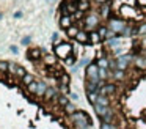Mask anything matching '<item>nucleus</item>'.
Listing matches in <instances>:
<instances>
[{"mask_svg":"<svg viewBox=\"0 0 146 129\" xmlns=\"http://www.w3.org/2000/svg\"><path fill=\"white\" fill-rule=\"evenodd\" d=\"M71 120H72L76 129H82V128H86V126H91V120H90V116L86 115L85 112H82V110H77V112L71 116Z\"/></svg>","mask_w":146,"mask_h":129,"instance_id":"obj_1","label":"nucleus"},{"mask_svg":"<svg viewBox=\"0 0 146 129\" xmlns=\"http://www.w3.org/2000/svg\"><path fill=\"white\" fill-rule=\"evenodd\" d=\"M54 53L58 57V58L66 60L69 55H72V46L69 43H60L54 47Z\"/></svg>","mask_w":146,"mask_h":129,"instance_id":"obj_2","label":"nucleus"},{"mask_svg":"<svg viewBox=\"0 0 146 129\" xmlns=\"http://www.w3.org/2000/svg\"><path fill=\"white\" fill-rule=\"evenodd\" d=\"M99 22H101V16H99L98 13H90V14L85 17V30L88 31V33L93 31L94 28L98 30Z\"/></svg>","mask_w":146,"mask_h":129,"instance_id":"obj_3","label":"nucleus"},{"mask_svg":"<svg viewBox=\"0 0 146 129\" xmlns=\"http://www.w3.org/2000/svg\"><path fill=\"white\" fill-rule=\"evenodd\" d=\"M108 30H111L113 33L116 35H121L123 30L127 27V22L123 21V19H108Z\"/></svg>","mask_w":146,"mask_h":129,"instance_id":"obj_4","label":"nucleus"},{"mask_svg":"<svg viewBox=\"0 0 146 129\" xmlns=\"http://www.w3.org/2000/svg\"><path fill=\"white\" fill-rule=\"evenodd\" d=\"M132 60V55L126 53V55H118L116 57V69H121V71H126L129 68V63Z\"/></svg>","mask_w":146,"mask_h":129,"instance_id":"obj_5","label":"nucleus"},{"mask_svg":"<svg viewBox=\"0 0 146 129\" xmlns=\"http://www.w3.org/2000/svg\"><path fill=\"white\" fill-rule=\"evenodd\" d=\"M113 93H116V85L115 84H105L99 90V94H102V96H108V94H113Z\"/></svg>","mask_w":146,"mask_h":129,"instance_id":"obj_6","label":"nucleus"},{"mask_svg":"<svg viewBox=\"0 0 146 129\" xmlns=\"http://www.w3.org/2000/svg\"><path fill=\"white\" fill-rule=\"evenodd\" d=\"M76 41L80 44H90V33L86 30H79V33L76 36Z\"/></svg>","mask_w":146,"mask_h":129,"instance_id":"obj_7","label":"nucleus"},{"mask_svg":"<svg viewBox=\"0 0 146 129\" xmlns=\"http://www.w3.org/2000/svg\"><path fill=\"white\" fill-rule=\"evenodd\" d=\"M60 27L63 30H68V28L72 27V16H68V14H63L60 17Z\"/></svg>","mask_w":146,"mask_h":129,"instance_id":"obj_8","label":"nucleus"},{"mask_svg":"<svg viewBox=\"0 0 146 129\" xmlns=\"http://www.w3.org/2000/svg\"><path fill=\"white\" fill-rule=\"evenodd\" d=\"M94 112H96V115L99 116V118H102V116H105L108 112L111 110V107H105V106H99V104H94Z\"/></svg>","mask_w":146,"mask_h":129,"instance_id":"obj_9","label":"nucleus"},{"mask_svg":"<svg viewBox=\"0 0 146 129\" xmlns=\"http://www.w3.org/2000/svg\"><path fill=\"white\" fill-rule=\"evenodd\" d=\"M58 96H60V93H57V90H55L54 87H49L47 91H46V94H44V99L46 101H54V99H58Z\"/></svg>","mask_w":146,"mask_h":129,"instance_id":"obj_10","label":"nucleus"},{"mask_svg":"<svg viewBox=\"0 0 146 129\" xmlns=\"http://www.w3.org/2000/svg\"><path fill=\"white\" fill-rule=\"evenodd\" d=\"M99 43H102V38L99 36L98 30L90 31V44H99Z\"/></svg>","mask_w":146,"mask_h":129,"instance_id":"obj_11","label":"nucleus"},{"mask_svg":"<svg viewBox=\"0 0 146 129\" xmlns=\"http://www.w3.org/2000/svg\"><path fill=\"white\" fill-rule=\"evenodd\" d=\"M96 63H98L99 69H108V68H110V60L105 58V57H99Z\"/></svg>","mask_w":146,"mask_h":129,"instance_id":"obj_12","label":"nucleus"},{"mask_svg":"<svg viewBox=\"0 0 146 129\" xmlns=\"http://www.w3.org/2000/svg\"><path fill=\"white\" fill-rule=\"evenodd\" d=\"M47 85H46V82H42V80H38V90H36V94L38 96H44L46 94V91H47Z\"/></svg>","mask_w":146,"mask_h":129,"instance_id":"obj_13","label":"nucleus"},{"mask_svg":"<svg viewBox=\"0 0 146 129\" xmlns=\"http://www.w3.org/2000/svg\"><path fill=\"white\" fill-rule=\"evenodd\" d=\"M77 8H79L80 13L88 11V9H90V2H88V0H79V2H77Z\"/></svg>","mask_w":146,"mask_h":129,"instance_id":"obj_14","label":"nucleus"},{"mask_svg":"<svg viewBox=\"0 0 146 129\" xmlns=\"http://www.w3.org/2000/svg\"><path fill=\"white\" fill-rule=\"evenodd\" d=\"M27 55H29L30 60H38L39 57H41V50H39L38 47H35V49H30Z\"/></svg>","mask_w":146,"mask_h":129,"instance_id":"obj_15","label":"nucleus"},{"mask_svg":"<svg viewBox=\"0 0 146 129\" xmlns=\"http://www.w3.org/2000/svg\"><path fill=\"white\" fill-rule=\"evenodd\" d=\"M108 27H105V25H101V27H98V33H99V36L102 38V41H105L107 39V36H108Z\"/></svg>","mask_w":146,"mask_h":129,"instance_id":"obj_16","label":"nucleus"},{"mask_svg":"<svg viewBox=\"0 0 146 129\" xmlns=\"http://www.w3.org/2000/svg\"><path fill=\"white\" fill-rule=\"evenodd\" d=\"M57 58H58V57L55 55V53H54V55H44V63H46L47 66H55Z\"/></svg>","mask_w":146,"mask_h":129,"instance_id":"obj_17","label":"nucleus"},{"mask_svg":"<svg viewBox=\"0 0 146 129\" xmlns=\"http://www.w3.org/2000/svg\"><path fill=\"white\" fill-rule=\"evenodd\" d=\"M108 14H110V5H108V3H104V5H101V11H99V16H101V17H108Z\"/></svg>","mask_w":146,"mask_h":129,"instance_id":"obj_18","label":"nucleus"},{"mask_svg":"<svg viewBox=\"0 0 146 129\" xmlns=\"http://www.w3.org/2000/svg\"><path fill=\"white\" fill-rule=\"evenodd\" d=\"M111 77H113L115 80H123V79L126 77V71H121V69H115V71L111 72Z\"/></svg>","mask_w":146,"mask_h":129,"instance_id":"obj_19","label":"nucleus"},{"mask_svg":"<svg viewBox=\"0 0 146 129\" xmlns=\"http://www.w3.org/2000/svg\"><path fill=\"white\" fill-rule=\"evenodd\" d=\"M86 98H88V101L94 106L96 102H98V98H99V91H91V93H86Z\"/></svg>","mask_w":146,"mask_h":129,"instance_id":"obj_20","label":"nucleus"},{"mask_svg":"<svg viewBox=\"0 0 146 129\" xmlns=\"http://www.w3.org/2000/svg\"><path fill=\"white\" fill-rule=\"evenodd\" d=\"M99 106H105V107H110V99H108V96H102V94H99L98 98V102Z\"/></svg>","mask_w":146,"mask_h":129,"instance_id":"obj_21","label":"nucleus"},{"mask_svg":"<svg viewBox=\"0 0 146 129\" xmlns=\"http://www.w3.org/2000/svg\"><path fill=\"white\" fill-rule=\"evenodd\" d=\"M22 82H24V85L29 87V85H32L33 82H35V77H33V74H29V72H27V74L22 77Z\"/></svg>","mask_w":146,"mask_h":129,"instance_id":"obj_22","label":"nucleus"},{"mask_svg":"<svg viewBox=\"0 0 146 129\" xmlns=\"http://www.w3.org/2000/svg\"><path fill=\"white\" fill-rule=\"evenodd\" d=\"M64 112H66V113H68V115H71V116H72V115H74V113H76V112H77V107H76V106H74V104H72V102H69V104H68V106H66V107H64Z\"/></svg>","mask_w":146,"mask_h":129,"instance_id":"obj_23","label":"nucleus"},{"mask_svg":"<svg viewBox=\"0 0 146 129\" xmlns=\"http://www.w3.org/2000/svg\"><path fill=\"white\" fill-rule=\"evenodd\" d=\"M77 33H79V28H77V27H74V25H72L71 28H68V30H66V35H68L69 38H72V39H76Z\"/></svg>","mask_w":146,"mask_h":129,"instance_id":"obj_24","label":"nucleus"},{"mask_svg":"<svg viewBox=\"0 0 146 129\" xmlns=\"http://www.w3.org/2000/svg\"><path fill=\"white\" fill-rule=\"evenodd\" d=\"M58 104H60V106H63V107H66L68 104H69V99H68V96L66 94H61L60 93V96H58Z\"/></svg>","mask_w":146,"mask_h":129,"instance_id":"obj_25","label":"nucleus"},{"mask_svg":"<svg viewBox=\"0 0 146 129\" xmlns=\"http://www.w3.org/2000/svg\"><path fill=\"white\" fill-rule=\"evenodd\" d=\"M108 77H111L108 69H99V79H101V80H105V79H108Z\"/></svg>","mask_w":146,"mask_h":129,"instance_id":"obj_26","label":"nucleus"},{"mask_svg":"<svg viewBox=\"0 0 146 129\" xmlns=\"http://www.w3.org/2000/svg\"><path fill=\"white\" fill-rule=\"evenodd\" d=\"M8 68H10V63L3 61V60H0V72H7Z\"/></svg>","mask_w":146,"mask_h":129,"instance_id":"obj_27","label":"nucleus"},{"mask_svg":"<svg viewBox=\"0 0 146 129\" xmlns=\"http://www.w3.org/2000/svg\"><path fill=\"white\" fill-rule=\"evenodd\" d=\"M137 66H140V68H146V58L145 57H138V58L135 60Z\"/></svg>","mask_w":146,"mask_h":129,"instance_id":"obj_28","label":"nucleus"},{"mask_svg":"<svg viewBox=\"0 0 146 129\" xmlns=\"http://www.w3.org/2000/svg\"><path fill=\"white\" fill-rule=\"evenodd\" d=\"M60 84L61 85H69V76L63 72V74L60 76Z\"/></svg>","mask_w":146,"mask_h":129,"instance_id":"obj_29","label":"nucleus"},{"mask_svg":"<svg viewBox=\"0 0 146 129\" xmlns=\"http://www.w3.org/2000/svg\"><path fill=\"white\" fill-rule=\"evenodd\" d=\"M25 74H27V72H25V68H22V66H19V65H17V69H16V76H17V77H21V79H22Z\"/></svg>","mask_w":146,"mask_h":129,"instance_id":"obj_30","label":"nucleus"},{"mask_svg":"<svg viewBox=\"0 0 146 129\" xmlns=\"http://www.w3.org/2000/svg\"><path fill=\"white\" fill-rule=\"evenodd\" d=\"M27 88H29V91H30V93H35V94H36V90H38V80H35L32 85H29Z\"/></svg>","mask_w":146,"mask_h":129,"instance_id":"obj_31","label":"nucleus"},{"mask_svg":"<svg viewBox=\"0 0 146 129\" xmlns=\"http://www.w3.org/2000/svg\"><path fill=\"white\" fill-rule=\"evenodd\" d=\"M137 31H138V35H146V24H140L138 27H137Z\"/></svg>","mask_w":146,"mask_h":129,"instance_id":"obj_32","label":"nucleus"},{"mask_svg":"<svg viewBox=\"0 0 146 129\" xmlns=\"http://www.w3.org/2000/svg\"><path fill=\"white\" fill-rule=\"evenodd\" d=\"M64 63H66V65H69V66L74 65V63H76V55H74V53H72V55H69L66 60H64Z\"/></svg>","mask_w":146,"mask_h":129,"instance_id":"obj_33","label":"nucleus"},{"mask_svg":"<svg viewBox=\"0 0 146 129\" xmlns=\"http://www.w3.org/2000/svg\"><path fill=\"white\" fill-rule=\"evenodd\" d=\"M101 129H118V126L108 124V123H101Z\"/></svg>","mask_w":146,"mask_h":129,"instance_id":"obj_34","label":"nucleus"},{"mask_svg":"<svg viewBox=\"0 0 146 129\" xmlns=\"http://www.w3.org/2000/svg\"><path fill=\"white\" fill-rule=\"evenodd\" d=\"M16 69H17V65H14V63H10V68H8V72L13 76H16Z\"/></svg>","mask_w":146,"mask_h":129,"instance_id":"obj_35","label":"nucleus"},{"mask_svg":"<svg viewBox=\"0 0 146 129\" xmlns=\"http://www.w3.org/2000/svg\"><path fill=\"white\" fill-rule=\"evenodd\" d=\"M60 91H61V94H68L69 93V85H61L60 84Z\"/></svg>","mask_w":146,"mask_h":129,"instance_id":"obj_36","label":"nucleus"},{"mask_svg":"<svg viewBox=\"0 0 146 129\" xmlns=\"http://www.w3.org/2000/svg\"><path fill=\"white\" fill-rule=\"evenodd\" d=\"M30 41H32V38H30V36H24V38H22V41H21V44H22V46H27V44H29Z\"/></svg>","mask_w":146,"mask_h":129,"instance_id":"obj_37","label":"nucleus"},{"mask_svg":"<svg viewBox=\"0 0 146 129\" xmlns=\"http://www.w3.org/2000/svg\"><path fill=\"white\" fill-rule=\"evenodd\" d=\"M13 17H14V19H21V17H22V13H21V11H16V13L13 14Z\"/></svg>","mask_w":146,"mask_h":129,"instance_id":"obj_38","label":"nucleus"},{"mask_svg":"<svg viewBox=\"0 0 146 129\" xmlns=\"http://www.w3.org/2000/svg\"><path fill=\"white\" fill-rule=\"evenodd\" d=\"M10 50H11L13 53H17V52H19V49H17L16 46H11V47H10Z\"/></svg>","mask_w":146,"mask_h":129,"instance_id":"obj_39","label":"nucleus"},{"mask_svg":"<svg viewBox=\"0 0 146 129\" xmlns=\"http://www.w3.org/2000/svg\"><path fill=\"white\" fill-rule=\"evenodd\" d=\"M96 3H99V5H104V3H107L108 0H94Z\"/></svg>","mask_w":146,"mask_h":129,"instance_id":"obj_40","label":"nucleus"},{"mask_svg":"<svg viewBox=\"0 0 146 129\" xmlns=\"http://www.w3.org/2000/svg\"><path fill=\"white\" fill-rule=\"evenodd\" d=\"M141 47H143V49H146V38H145V39H141Z\"/></svg>","mask_w":146,"mask_h":129,"instance_id":"obj_41","label":"nucleus"},{"mask_svg":"<svg viewBox=\"0 0 146 129\" xmlns=\"http://www.w3.org/2000/svg\"><path fill=\"white\" fill-rule=\"evenodd\" d=\"M72 99H74V101H77V99H79V96H77L76 93H72Z\"/></svg>","mask_w":146,"mask_h":129,"instance_id":"obj_42","label":"nucleus"},{"mask_svg":"<svg viewBox=\"0 0 146 129\" xmlns=\"http://www.w3.org/2000/svg\"><path fill=\"white\" fill-rule=\"evenodd\" d=\"M82 129H91V126H86V128H82Z\"/></svg>","mask_w":146,"mask_h":129,"instance_id":"obj_43","label":"nucleus"},{"mask_svg":"<svg viewBox=\"0 0 146 129\" xmlns=\"http://www.w3.org/2000/svg\"><path fill=\"white\" fill-rule=\"evenodd\" d=\"M47 2H49V3H54V2H55V0H47Z\"/></svg>","mask_w":146,"mask_h":129,"instance_id":"obj_44","label":"nucleus"},{"mask_svg":"<svg viewBox=\"0 0 146 129\" xmlns=\"http://www.w3.org/2000/svg\"><path fill=\"white\" fill-rule=\"evenodd\" d=\"M2 17H3V14H2V13H0V19H2Z\"/></svg>","mask_w":146,"mask_h":129,"instance_id":"obj_45","label":"nucleus"},{"mask_svg":"<svg viewBox=\"0 0 146 129\" xmlns=\"http://www.w3.org/2000/svg\"><path fill=\"white\" fill-rule=\"evenodd\" d=\"M145 58H146V55H145Z\"/></svg>","mask_w":146,"mask_h":129,"instance_id":"obj_46","label":"nucleus"}]
</instances>
